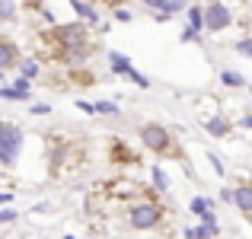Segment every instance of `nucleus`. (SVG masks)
I'll return each mask as SVG.
<instances>
[{
    "label": "nucleus",
    "instance_id": "nucleus-1",
    "mask_svg": "<svg viewBox=\"0 0 252 239\" xmlns=\"http://www.w3.org/2000/svg\"><path fill=\"white\" fill-rule=\"evenodd\" d=\"M23 147V131L13 124H0V163H13Z\"/></svg>",
    "mask_w": 252,
    "mask_h": 239
},
{
    "label": "nucleus",
    "instance_id": "nucleus-2",
    "mask_svg": "<svg viewBox=\"0 0 252 239\" xmlns=\"http://www.w3.org/2000/svg\"><path fill=\"white\" fill-rule=\"evenodd\" d=\"M230 26V10L223 3H208V10H204V29L208 32H220V29H227Z\"/></svg>",
    "mask_w": 252,
    "mask_h": 239
},
{
    "label": "nucleus",
    "instance_id": "nucleus-3",
    "mask_svg": "<svg viewBox=\"0 0 252 239\" xmlns=\"http://www.w3.org/2000/svg\"><path fill=\"white\" fill-rule=\"evenodd\" d=\"M157 220H160V210H157L154 204H137V208H131V227L134 230H150V227H157Z\"/></svg>",
    "mask_w": 252,
    "mask_h": 239
},
{
    "label": "nucleus",
    "instance_id": "nucleus-4",
    "mask_svg": "<svg viewBox=\"0 0 252 239\" xmlns=\"http://www.w3.org/2000/svg\"><path fill=\"white\" fill-rule=\"evenodd\" d=\"M141 137H144V144H147L150 150H166L169 147V134H166V128H160V124H144Z\"/></svg>",
    "mask_w": 252,
    "mask_h": 239
},
{
    "label": "nucleus",
    "instance_id": "nucleus-5",
    "mask_svg": "<svg viewBox=\"0 0 252 239\" xmlns=\"http://www.w3.org/2000/svg\"><path fill=\"white\" fill-rule=\"evenodd\" d=\"M189 208H191V214H198L201 220H214V210H211L214 204H211L208 198H191V204H189Z\"/></svg>",
    "mask_w": 252,
    "mask_h": 239
},
{
    "label": "nucleus",
    "instance_id": "nucleus-6",
    "mask_svg": "<svg viewBox=\"0 0 252 239\" xmlns=\"http://www.w3.org/2000/svg\"><path fill=\"white\" fill-rule=\"evenodd\" d=\"M233 201H236V208H240L243 214H252V185H240Z\"/></svg>",
    "mask_w": 252,
    "mask_h": 239
},
{
    "label": "nucleus",
    "instance_id": "nucleus-7",
    "mask_svg": "<svg viewBox=\"0 0 252 239\" xmlns=\"http://www.w3.org/2000/svg\"><path fill=\"white\" fill-rule=\"evenodd\" d=\"M83 26H64L61 32H58V38H61V42H67V45H80L83 42Z\"/></svg>",
    "mask_w": 252,
    "mask_h": 239
},
{
    "label": "nucleus",
    "instance_id": "nucleus-8",
    "mask_svg": "<svg viewBox=\"0 0 252 239\" xmlns=\"http://www.w3.org/2000/svg\"><path fill=\"white\" fill-rule=\"evenodd\" d=\"M13 64H16V48H13L10 42H3V38H0V70L13 67Z\"/></svg>",
    "mask_w": 252,
    "mask_h": 239
},
{
    "label": "nucleus",
    "instance_id": "nucleus-9",
    "mask_svg": "<svg viewBox=\"0 0 252 239\" xmlns=\"http://www.w3.org/2000/svg\"><path fill=\"white\" fill-rule=\"evenodd\" d=\"M70 6H74V10H77V16H83L86 23H96V19H99V16H96V10H93L90 3H83V0H74Z\"/></svg>",
    "mask_w": 252,
    "mask_h": 239
},
{
    "label": "nucleus",
    "instance_id": "nucleus-10",
    "mask_svg": "<svg viewBox=\"0 0 252 239\" xmlns=\"http://www.w3.org/2000/svg\"><path fill=\"white\" fill-rule=\"evenodd\" d=\"M109 61H112V70H115V74H128V70H131L128 58H125V55H118V51H112V55H109Z\"/></svg>",
    "mask_w": 252,
    "mask_h": 239
},
{
    "label": "nucleus",
    "instance_id": "nucleus-11",
    "mask_svg": "<svg viewBox=\"0 0 252 239\" xmlns=\"http://www.w3.org/2000/svg\"><path fill=\"white\" fill-rule=\"evenodd\" d=\"M204 128H208V134H214V137H223V134H227V121H223V118H208V121H204Z\"/></svg>",
    "mask_w": 252,
    "mask_h": 239
},
{
    "label": "nucleus",
    "instance_id": "nucleus-12",
    "mask_svg": "<svg viewBox=\"0 0 252 239\" xmlns=\"http://www.w3.org/2000/svg\"><path fill=\"white\" fill-rule=\"evenodd\" d=\"M189 26L201 32V26H204V10H201V6H191V10H189Z\"/></svg>",
    "mask_w": 252,
    "mask_h": 239
},
{
    "label": "nucleus",
    "instance_id": "nucleus-13",
    "mask_svg": "<svg viewBox=\"0 0 252 239\" xmlns=\"http://www.w3.org/2000/svg\"><path fill=\"white\" fill-rule=\"evenodd\" d=\"M220 80H223L227 86H243V83H246V80H243V74H233V70H223Z\"/></svg>",
    "mask_w": 252,
    "mask_h": 239
},
{
    "label": "nucleus",
    "instance_id": "nucleus-14",
    "mask_svg": "<svg viewBox=\"0 0 252 239\" xmlns=\"http://www.w3.org/2000/svg\"><path fill=\"white\" fill-rule=\"evenodd\" d=\"M0 19H6V23H10V19H16V10H13L10 0H0Z\"/></svg>",
    "mask_w": 252,
    "mask_h": 239
},
{
    "label": "nucleus",
    "instance_id": "nucleus-15",
    "mask_svg": "<svg viewBox=\"0 0 252 239\" xmlns=\"http://www.w3.org/2000/svg\"><path fill=\"white\" fill-rule=\"evenodd\" d=\"M154 185H157L160 191L169 188V179H166V172H163V169H154Z\"/></svg>",
    "mask_w": 252,
    "mask_h": 239
},
{
    "label": "nucleus",
    "instance_id": "nucleus-16",
    "mask_svg": "<svg viewBox=\"0 0 252 239\" xmlns=\"http://www.w3.org/2000/svg\"><path fill=\"white\" fill-rule=\"evenodd\" d=\"M19 70H23V77L32 80V77L38 74V64H35V61H23V64H19Z\"/></svg>",
    "mask_w": 252,
    "mask_h": 239
},
{
    "label": "nucleus",
    "instance_id": "nucleus-17",
    "mask_svg": "<svg viewBox=\"0 0 252 239\" xmlns=\"http://www.w3.org/2000/svg\"><path fill=\"white\" fill-rule=\"evenodd\" d=\"M96 112H102V115H118V105L115 102H96Z\"/></svg>",
    "mask_w": 252,
    "mask_h": 239
},
{
    "label": "nucleus",
    "instance_id": "nucleus-18",
    "mask_svg": "<svg viewBox=\"0 0 252 239\" xmlns=\"http://www.w3.org/2000/svg\"><path fill=\"white\" fill-rule=\"evenodd\" d=\"M16 90L23 92V96H29V77H19L16 80Z\"/></svg>",
    "mask_w": 252,
    "mask_h": 239
},
{
    "label": "nucleus",
    "instance_id": "nucleus-19",
    "mask_svg": "<svg viewBox=\"0 0 252 239\" xmlns=\"http://www.w3.org/2000/svg\"><path fill=\"white\" fill-rule=\"evenodd\" d=\"M182 42H198V29H191V26H189V29L182 32Z\"/></svg>",
    "mask_w": 252,
    "mask_h": 239
},
{
    "label": "nucleus",
    "instance_id": "nucleus-20",
    "mask_svg": "<svg viewBox=\"0 0 252 239\" xmlns=\"http://www.w3.org/2000/svg\"><path fill=\"white\" fill-rule=\"evenodd\" d=\"M182 0H169V3H166V10H163V13H179V10H182Z\"/></svg>",
    "mask_w": 252,
    "mask_h": 239
},
{
    "label": "nucleus",
    "instance_id": "nucleus-21",
    "mask_svg": "<svg viewBox=\"0 0 252 239\" xmlns=\"http://www.w3.org/2000/svg\"><path fill=\"white\" fill-rule=\"evenodd\" d=\"M208 159H211V166H214V172H217V176H223V163H220V159H217L214 153H211Z\"/></svg>",
    "mask_w": 252,
    "mask_h": 239
},
{
    "label": "nucleus",
    "instance_id": "nucleus-22",
    "mask_svg": "<svg viewBox=\"0 0 252 239\" xmlns=\"http://www.w3.org/2000/svg\"><path fill=\"white\" fill-rule=\"evenodd\" d=\"M16 220V210H0V223H10Z\"/></svg>",
    "mask_w": 252,
    "mask_h": 239
},
{
    "label": "nucleus",
    "instance_id": "nucleus-23",
    "mask_svg": "<svg viewBox=\"0 0 252 239\" xmlns=\"http://www.w3.org/2000/svg\"><path fill=\"white\" fill-rule=\"evenodd\" d=\"M236 51H243V55H252V42H249V38H246V42H240V45H236Z\"/></svg>",
    "mask_w": 252,
    "mask_h": 239
},
{
    "label": "nucleus",
    "instance_id": "nucleus-24",
    "mask_svg": "<svg viewBox=\"0 0 252 239\" xmlns=\"http://www.w3.org/2000/svg\"><path fill=\"white\" fill-rule=\"evenodd\" d=\"M144 3H147V6H154V10H157V6H160V10H166V3H169V0H144Z\"/></svg>",
    "mask_w": 252,
    "mask_h": 239
},
{
    "label": "nucleus",
    "instance_id": "nucleus-25",
    "mask_svg": "<svg viewBox=\"0 0 252 239\" xmlns=\"http://www.w3.org/2000/svg\"><path fill=\"white\" fill-rule=\"evenodd\" d=\"M115 19H118V23H128L131 13H128V10H118V13H115Z\"/></svg>",
    "mask_w": 252,
    "mask_h": 239
},
{
    "label": "nucleus",
    "instance_id": "nucleus-26",
    "mask_svg": "<svg viewBox=\"0 0 252 239\" xmlns=\"http://www.w3.org/2000/svg\"><path fill=\"white\" fill-rule=\"evenodd\" d=\"M233 198H236V191H230V188L220 191V201H233Z\"/></svg>",
    "mask_w": 252,
    "mask_h": 239
},
{
    "label": "nucleus",
    "instance_id": "nucleus-27",
    "mask_svg": "<svg viewBox=\"0 0 252 239\" xmlns=\"http://www.w3.org/2000/svg\"><path fill=\"white\" fill-rule=\"evenodd\" d=\"M0 204H10V195H6V191H0Z\"/></svg>",
    "mask_w": 252,
    "mask_h": 239
},
{
    "label": "nucleus",
    "instance_id": "nucleus-28",
    "mask_svg": "<svg viewBox=\"0 0 252 239\" xmlns=\"http://www.w3.org/2000/svg\"><path fill=\"white\" fill-rule=\"evenodd\" d=\"M243 128H249V131H252V115H249V118H243Z\"/></svg>",
    "mask_w": 252,
    "mask_h": 239
},
{
    "label": "nucleus",
    "instance_id": "nucleus-29",
    "mask_svg": "<svg viewBox=\"0 0 252 239\" xmlns=\"http://www.w3.org/2000/svg\"><path fill=\"white\" fill-rule=\"evenodd\" d=\"M0 124H3V121H0Z\"/></svg>",
    "mask_w": 252,
    "mask_h": 239
}]
</instances>
